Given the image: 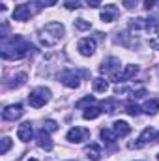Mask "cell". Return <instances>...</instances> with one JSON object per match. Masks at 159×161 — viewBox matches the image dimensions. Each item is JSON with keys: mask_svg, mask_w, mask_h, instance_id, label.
I'll use <instances>...</instances> for the list:
<instances>
[{"mask_svg": "<svg viewBox=\"0 0 159 161\" xmlns=\"http://www.w3.org/2000/svg\"><path fill=\"white\" fill-rule=\"evenodd\" d=\"M30 51H34V47L30 43L23 40L21 36H15L11 40H4V45H2V58L4 60H21L25 58Z\"/></svg>", "mask_w": 159, "mask_h": 161, "instance_id": "obj_1", "label": "cell"}, {"mask_svg": "<svg viewBox=\"0 0 159 161\" xmlns=\"http://www.w3.org/2000/svg\"><path fill=\"white\" fill-rule=\"evenodd\" d=\"M38 38H40L43 47H54L64 38V25H60V23H47L38 32Z\"/></svg>", "mask_w": 159, "mask_h": 161, "instance_id": "obj_2", "label": "cell"}, {"mask_svg": "<svg viewBox=\"0 0 159 161\" xmlns=\"http://www.w3.org/2000/svg\"><path fill=\"white\" fill-rule=\"evenodd\" d=\"M49 99H51V90H49V88H43V86L34 88V90L28 94V103H30V107H34V109L43 107Z\"/></svg>", "mask_w": 159, "mask_h": 161, "instance_id": "obj_3", "label": "cell"}, {"mask_svg": "<svg viewBox=\"0 0 159 161\" xmlns=\"http://www.w3.org/2000/svg\"><path fill=\"white\" fill-rule=\"evenodd\" d=\"M58 79L68 88H79V84H80V79H79V75L75 73V69H64L62 73H58Z\"/></svg>", "mask_w": 159, "mask_h": 161, "instance_id": "obj_4", "label": "cell"}, {"mask_svg": "<svg viewBox=\"0 0 159 161\" xmlns=\"http://www.w3.org/2000/svg\"><path fill=\"white\" fill-rule=\"evenodd\" d=\"M101 69V73H105V75H111L112 79L118 82V69H120V60L118 58H109L107 62H103V66L99 68Z\"/></svg>", "mask_w": 159, "mask_h": 161, "instance_id": "obj_5", "label": "cell"}, {"mask_svg": "<svg viewBox=\"0 0 159 161\" xmlns=\"http://www.w3.org/2000/svg\"><path fill=\"white\" fill-rule=\"evenodd\" d=\"M88 137H90V129L79 127V125L71 127V129L68 131V135H66V139H68L69 142H82V141H86Z\"/></svg>", "mask_w": 159, "mask_h": 161, "instance_id": "obj_6", "label": "cell"}, {"mask_svg": "<svg viewBox=\"0 0 159 161\" xmlns=\"http://www.w3.org/2000/svg\"><path fill=\"white\" fill-rule=\"evenodd\" d=\"M23 105L21 103H13V105H8L4 111H2V118L4 120H9V122H15L19 120L21 116H23Z\"/></svg>", "mask_w": 159, "mask_h": 161, "instance_id": "obj_7", "label": "cell"}, {"mask_svg": "<svg viewBox=\"0 0 159 161\" xmlns=\"http://www.w3.org/2000/svg\"><path fill=\"white\" fill-rule=\"evenodd\" d=\"M156 139V131H154V127H146L142 133H140V137L137 139V142H129V148H142V146H146L150 141H154Z\"/></svg>", "mask_w": 159, "mask_h": 161, "instance_id": "obj_8", "label": "cell"}, {"mask_svg": "<svg viewBox=\"0 0 159 161\" xmlns=\"http://www.w3.org/2000/svg\"><path fill=\"white\" fill-rule=\"evenodd\" d=\"M32 13H34V11H32L30 4H19V6H15V9H13V19L25 23V21H28V19L32 17Z\"/></svg>", "mask_w": 159, "mask_h": 161, "instance_id": "obj_9", "label": "cell"}, {"mask_svg": "<svg viewBox=\"0 0 159 161\" xmlns=\"http://www.w3.org/2000/svg\"><path fill=\"white\" fill-rule=\"evenodd\" d=\"M77 51H79L82 56H92L96 53V40H92V38H82V40H79Z\"/></svg>", "mask_w": 159, "mask_h": 161, "instance_id": "obj_10", "label": "cell"}, {"mask_svg": "<svg viewBox=\"0 0 159 161\" xmlns=\"http://www.w3.org/2000/svg\"><path fill=\"white\" fill-rule=\"evenodd\" d=\"M120 15L118 8L114 6V4H109V6H105L103 8V11H101V21L103 23H112V21H116Z\"/></svg>", "mask_w": 159, "mask_h": 161, "instance_id": "obj_11", "label": "cell"}, {"mask_svg": "<svg viewBox=\"0 0 159 161\" xmlns=\"http://www.w3.org/2000/svg\"><path fill=\"white\" fill-rule=\"evenodd\" d=\"M32 135H34V129H32V124H30V122H25V124L19 125V129H17V137H19V141L28 142V141L32 139Z\"/></svg>", "mask_w": 159, "mask_h": 161, "instance_id": "obj_12", "label": "cell"}, {"mask_svg": "<svg viewBox=\"0 0 159 161\" xmlns=\"http://www.w3.org/2000/svg\"><path fill=\"white\" fill-rule=\"evenodd\" d=\"M137 73H139V66H135V64L123 66L122 73L118 75V82H120V80H129V79H133V77H135Z\"/></svg>", "mask_w": 159, "mask_h": 161, "instance_id": "obj_13", "label": "cell"}, {"mask_svg": "<svg viewBox=\"0 0 159 161\" xmlns=\"http://www.w3.org/2000/svg\"><path fill=\"white\" fill-rule=\"evenodd\" d=\"M84 152H86L88 159H92V161H99V159H101V146H99L97 142L88 144V146L84 148Z\"/></svg>", "mask_w": 159, "mask_h": 161, "instance_id": "obj_14", "label": "cell"}, {"mask_svg": "<svg viewBox=\"0 0 159 161\" xmlns=\"http://www.w3.org/2000/svg\"><path fill=\"white\" fill-rule=\"evenodd\" d=\"M112 129H114V133H116L118 137H127V135L131 133V125L123 120H116L112 124Z\"/></svg>", "mask_w": 159, "mask_h": 161, "instance_id": "obj_15", "label": "cell"}, {"mask_svg": "<svg viewBox=\"0 0 159 161\" xmlns=\"http://www.w3.org/2000/svg\"><path fill=\"white\" fill-rule=\"evenodd\" d=\"M38 144H40L41 148H45V150H51L52 148V141H51V137H49V131L43 127L41 131H38Z\"/></svg>", "mask_w": 159, "mask_h": 161, "instance_id": "obj_16", "label": "cell"}, {"mask_svg": "<svg viewBox=\"0 0 159 161\" xmlns=\"http://www.w3.org/2000/svg\"><path fill=\"white\" fill-rule=\"evenodd\" d=\"M92 86H94V92H99V94H105L109 90V82H107V79H103V77L94 79L92 80Z\"/></svg>", "mask_w": 159, "mask_h": 161, "instance_id": "obj_17", "label": "cell"}, {"mask_svg": "<svg viewBox=\"0 0 159 161\" xmlns=\"http://www.w3.org/2000/svg\"><path fill=\"white\" fill-rule=\"evenodd\" d=\"M159 111V97H152L144 103V113L146 114H156Z\"/></svg>", "mask_w": 159, "mask_h": 161, "instance_id": "obj_18", "label": "cell"}, {"mask_svg": "<svg viewBox=\"0 0 159 161\" xmlns=\"http://www.w3.org/2000/svg\"><path fill=\"white\" fill-rule=\"evenodd\" d=\"M101 113H103V111H101L99 107H88V109L82 113V118H84V120H96Z\"/></svg>", "mask_w": 159, "mask_h": 161, "instance_id": "obj_19", "label": "cell"}, {"mask_svg": "<svg viewBox=\"0 0 159 161\" xmlns=\"http://www.w3.org/2000/svg\"><path fill=\"white\" fill-rule=\"evenodd\" d=\"M116 133H114V129H107V127H103L101 129V139L107 142V144H114V141H116Z\"/></svg>", "mask_w": 159, "mask_h": 161, "instance_id": "obj_20", "label": "cell"}, {"mask_svg": "<svg viewBox=\"0 0 159 161\" xmlns=\"http://www.w3.org/2000/svg\"><path fill=\"white\" fill-rule=\"evenodd\" d=\"M26 79H28V77H26V73H17V75L11 79L9 86H11V88H19V86H23V84L26 82Z\"/></svg>", "mask_w": 159, "mask_h": 161, "instance_id": "obj_21", "label": "cell"}, {"mask_svg": "<svg viewBox=\"0 0 159 161\" xmlns=\"http://www.w3.org/2000/svg\"><path fill=\"white\" fill-rule=\"evenodd\" d=\"M129 28H131V30H140V28H146V19H142V17L131 19V21H129Z\"/></svg>", "mask_w": 159, "mask_h": 161, "instance_id": "obj_22", "label": "cell"}, {"mask_svg": "<svg viewBox=\"0 0 159 161\" xmlns=\"http://www.w3.org/2000/svg\"><path fill=\"white\" fill-rule=\"evenodd\" d=\"M73 25H75V28L80 30V32H86V30L92 28V23H90V21H84V19H75Z\"/></svg>", "mask_w": 159, "mask_h": 161, "instance_id": "obj_23", "label": "cell"}, {"mask_svg": "<svg viewBox=\"0 0 159 161\" xmlns=\"http://www.w3.org/2000/svg\"><path fill=\"white\" fill-rule=\"evenodd\" d=\"M96 99H94V96H86V97H82V99H79L77 103H75V107L77 109H82V107H86V105H92Z\"/></svg>", "mask_w": 159, "mask_h": 161, "instance_id": "obj_24", "label": "cell"}, {"mask_svg": "<svg viewBox=\"0 0 159 161\" xmlns=\"http://www.w3.org/2000/svg\"><path fill=\"white\" fill-rule=\"evenodd\" d=\"M125 113L131 114V116H139L140 109H139V105H135V103H127V105H125Z\"/></svg>", "mask_w": 159, "mask_h": 161, "instance_id": "obj_25", "label": "cell"}, {"mask_svg": "<svg viewBox=\"0 0 159 161\" xmlns=\"http://www.w3.org/2000/svg\"><path fill=\"white\" fill-rule=\"evenodd\" d=\"M9 148H11V139L4 137V139H2V146H0V154H2V156H6Z\"/></svg>", "mask_w": 159, "mask_h": 161, "instance_id": "obj_26", "label": "cell"}, {"mask_svg": "<svg viewBox=\"0 0 159 161\" xmlns=\"http://www.w3.org/2000/svg\"><path fill=\"white\" fill-rule=\"evenodd\" d=\"M64 6L68 9H77V8H80V0H66Z\"/></svg>", "mask_w": 159, "mask_h": 161, "instance_id": "obj_27", "label": "cell"}, {"mask_svg": "<svg viewBox=\"0 0 159 161\" xmlns=\"http://www.w3.org/2000/svg\"><path fill=\"white\" fill-rule=\"evenodd\" d=\"M45 129H47L49 133H52V131L58 129V124H56L54 120H45Z\"/></svg>", "mask_w": 159, "mask_h": 161, "instance_id": "obj_28", "label": "cell"}, {"mask_svg": "<svg viewBox=\"0 0 159 161\" xmlns=\"http://www.w3.org/2000/svg\"><path fill=\"white\" fill-rule=\"evenodd\" d=\"M148 43H150V47H152L154 51H159V34L152 36V38L148 40Z\"/></svg>", "mask_w": 159, "mask_h": 161, "instance_id": "obj_29", "label": "cell"}, {"mask_svg": "<svg viewBox=\"0 0 159 161\" xmlns=\"http://www.w3.org/2000/svg\"><path fill=\"white\" fill-rule=\"evenodd\" d=\"M137 4H139V0H123V2H122V6H123L125 9H133Z\"/></svg>", "mask_w": 159, "mask_h": 161, "instance_id": "obj_30", "label": "cell"}, {"mask_svg": "<svg viewBox=\"0 0 159 161\" xmlns=\"http://www.w3.org/2000/svg\"><path fill=\"white\" fill-rule=\"evenodd\" d=\"M86 4H88L90 8H99V6H101V0H86Z\"/></svg>", "mask_w": 159, "mask_h": 161, "instance_id": "obj_31", "label": "cell"}, {"mask_svg": "<svg viewBox=\"0 0 159 161\" xmlns=\"http://www.w3.org/2000/svg\"><path fill=\"white\" fill-rule=\"evenodd\" d=\"M156 2H157V0H144V8H146V9H152V8L156 6Z\"/></svg>", "mask_w": 159, "mask_h": 161, "instance_id": "obj_32", "label": "cell"}, {"mask_svg": "<svg viewBox=\"0 0 159 161\" xmlns=\"http://www.w3.org/2000/svg\"><path fill=\"white\" fill-rule=\"evenodd\" d=\"M58 0H41V4L43 6H52V4H56Z\"/></svg>", "mask_w": 159, "mask_h": 161, "instance_id": "obj_33", "label": "cell"}, {"mask_svg": "<svg viewBox=\"0 0 159 161\" xmlns=\"http://www.w3.org/2000/svg\"><path fill=\"white\" fill-rule=\"evenodd\" d=\"M156 141L159 142V133H156Z\"/></svg>", "mask_w": 159, "mask_h": 161, "instance_id": "obj_34", "label": "cell"}, {"mask_svg": "<svg viewBox=\"0 0 159 161\" xmlns=\"http://www.w3.org/2000/svg\"><path fill=\"white\" fill-rule=\"evenodd\" d=\"M157 159H159V154H157Z\"/></svg>", "mask_w": 159, "mask_h": 161, "instance_id": "obj_35", "label": "cell"}]
</instances>
